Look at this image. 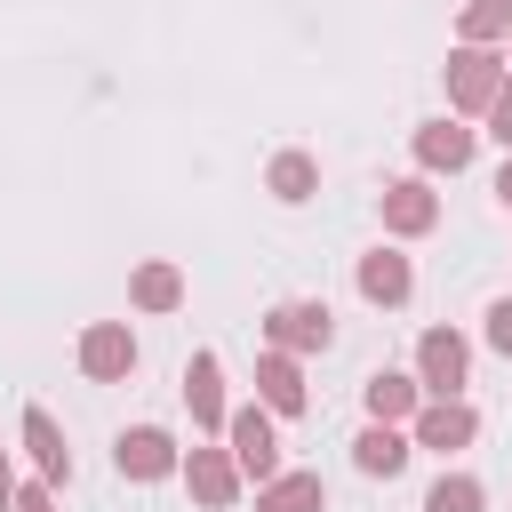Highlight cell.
Instances as JSON below:
<instances>
[{"label": "cell", "instance_id": "cell-1", "mask_svg": "<svg viewBox=\"0 0 512 512\" xmlns=\"http://www.w3.org/2000/svg\"><path fill=\"white\" fill-rule=\"evenodd\" d=\"M264 344H272V352H288V360L328 352V344H336V312H328L320 296H288V304H272V312H264Z\"/></svg>", "mask_w": 512, "mask_h": 512}, {"label": "cell", "instance_id": "cell-2", "mask_svg": "<svg viewBox=\"0 0 512 512\" xmlns=\"http://www.w3.org/2000/svg\"><path fill=\"white\" fill-rule=\"evenodd\" d=\"M224 448H232V464H240V480H280V432H272V408L264 400H248V408H232L224 416Z\"/></svg>", "mask_w": 512, "mask_h": 512}, {"label": "cell", "instance_id": "cell-3", "mask_svg": "<svg viewBox=\"0 0 512 512\" xmlns=\"http://www.w3.org/2000/svg\"><path fill=\"white\" fill-rule=\"evenodd\" d=\"M464 376H472V344L456 328H424L416 336V384H424V400H464Z\"/></svg>", "mask_w": 512, "mask_h": 512}, {"label": "cell", "instance_id": "cell-4", "mask_svg": "<svg viewBox=\"0 0 512 512\" xmlns=\"http://www.w3.org/2000/svg\"><path fill=\"white\" fill-rule=\"evenodd\" d=\"M496 88H504L496 48H448V112H488Z\"/></svg>", "mask_w": 512, "mask_h": 512}, {"label": "cell", "instance_id": "cell-5", "mask_svg": "<svg viewBox=\"0 0 512 512\" xmlns=\"http://www.w3.org/2000/svg\"><path fill=\"white\" fill-rule=\"evenodd\" d=\"M72 360H80V376H88V384H120V376L136 368V336H128V320H88Z\"/></svg>", "mask_w": 512, "mask_h": 512}, {"label": "cell", "instance_id": "cell-6", "mask_svg": "<svg viewBox=\"0 0 512 512\" xmlns=\"http://www.w3.org/2000/svg\"><path fill=\"white\" fill-rule=\"evenodd\" d=\"M408 440L432 448V456H456V448L480 440V416H472V400H424V408L408 416Z\"/></svg>", "mask_w": 512, "mask_h": 512}, {"label": "cell", "instance_id": "cell-7", "mask_svg": "<svg viewBox=\"0 0 512 512\" xmlns=\"http://www.w3.org/2000/svg\"><path fill=\"white\" fill-rule=\"evenodd\" d=\"M112 464H120V480H168V472L184 464V448H176V432H160V424H136V432H120Z\"/></svg>", "mask_w": 512, "mask_h": 512}, {"label": "cell", "instance_id": "cell-8", "mask_svg": "<svg viewBox=\"0 0 512 512\" xmlns=\"http://www.w3.org/2000/svg\"><path fill=\"white\" fill-rule=\"evenodd\" d=\"M432 224H440V192H432L424 176L384 184V232H392V240H424Z\"/></svg>", "mask_w": 512, "mask_h": 512}, {"label": "cell", "instance_id": "cell-9", "mask_svg": "<svg viewBox=\"0 0 512 512\" xmlns=\"http://www.w3.org/2000/svg\"><path fill=\"white\" fill-rule=\"evenodd\" d=\"M176 472H184L192 504H208V512H224V504H232V496L248 488V480H240V464H232V448H192V456H184Z\"/></svg>", "mask_w": 512, "mask_h": 512}, {"label": "cell", "instance_id": "cell-10", "mask_svg": "<svg viewBox=\"0 0 512 512\" xmlns=\"http://www.w3.org/2000/svg\"><path fill=\"white\" fill-rule=\"evenodd\" d=\"M352 280H360V296H368L376 312H392V304H408V296H416V264H408L400 248H368Z\"/></svg>", "mask_w": 512, "mask_h": 512}, {"label": "cell", "instance_id": "cell-11", "mask_svg": "<svg viewBox=\"0 0 512 512\" xmlns=\"http://www.w3.org/2000/svg\"><path fill=\"white\" fill-rule=\"evenodd\" d=\"M416 168H424V176L472 168V128H464V120H424V128H416Z\"/></svg>", "mask_w": 512, "mask_h": 512}, {"label": "cell", "instance_id": "cell-12", "mask_svg": "<svg viewBox=\"0 0 512 512\" xmlns=\"http://www.w3.org/2000/svg\"><path fill=\"white\" fill-rule=\"evenodd\" d=\"M256 400H264L272 416H304V408H312V392H304V360L264 352V360H256Z\"/></svg>", "mask_w": 512, "mask_h": 512}, {"label": "cell", "instance_id": "cell-13", "mask_svg": "<svg viewBox=\"0 0 512 512\" xmlns=\"http://www.w3.org/2000/svg\"><path fill=\"white\" fill-rule=\"evenodd\" d=\"M184 400H192V424H200V432H224L232 400H224V360H216V352H192V368H184Z\"/></svg>", "mask_w": 512, "mask_h": 512}, {"label": "cell", "instance_id": "cell-14", "mask_svg": "<svg viewBox=\"0 0 512 512\" xmlns=\"http://www.w3.org/2000/svg\"><path fill=\"white\" fill-rule=\"evenodd\" d=\"M360 400H368V424H400V432H408V416L424 408V384L400 376V368H376V376L360 384Z\"/></svg>", "mask_w": 512, "mask_h": 512}, {"label": "cell", "instance_id": "cell-15", "mask_svg": "<svg viewBox=\"0 0 512 512\" xmlns=\"http://www.w3.org/2000/svg\"><path fill=\"white\" fill-rule=\"evenodd\" d=\"M24 456H32V472H40L48 488H64V480H72V448H64V432H56V416H48V408H24Z\"/></svg>", "mask_w": 512, "mask_h": 512}, {"label": "cell", "instance_id": "cell-16", "mask_svg": "<svg viewBox=\"0 0 512 512\" xmlns=\"http://www.w3.org/2000/svg\"><path fill=\"white\" fill-rule=\"evenodd\" d=\"M408 456H416V440H408L400 424H368V432L352 440V464H360L368 480H392V472H408Z\"/></svg>", "mask_w": 512, "mask_h": 512}, {"label": "cell", "instance_id": "cell-17", "mask_svg": "<svg viewBox=\"0 0 512 512\" xmlns=\"http://www.w3.org/2000/svg\"><path fill=\"white\" fill-rule=\"evenodd\" d=\"M128 304H136V312H176V304H184V272H176L168 256H144V264L128 272Z\"/></svg>", "mask_w": 512, "mask_h": 512}, {"label": "cell", "instance_id": "cell-18", "mask_svg": "<svg viewBox=\"0 0 512 512\" xmlns=\"http://www.w3.org/2000/svg\"><path fill=\"white\" fill-rule=\"evenodd\" d=\"M264 192H272L280 208H304V200L320 192V160H312V152H272V168H264Z\"/></svg>", "mask_w": 512, "mask_h": 512}, {"label": "cell", "instance_id": "cell-19", "mask_svg": "<svg viewBox=\"0 0 512 512\" xmlns=\"http://www.w3.org/2000/svg\"><path fill=\"white\" fill-rule=\"evenodd\" d=\"M256 512H328V488H320V472H280L256 488Z\"/></svg>", "mask_w": 512, "mask_h": 512}, {"label": "cell", "instance_id": "cell-20", "mask_svg": "<svg viewBox=\"0 0 512 512\" xmlns=\"http://www.w3.org/2000/svg\"><path fill=\"white\" fill-rule=\"evenodd\" d=\"M512 32V0H464L456 16V48H496Z\"/></svg>", "mask_w": 512, "mask_h": 512}, {"label": "cell", "instance_id": "cell-21", "mask_svg": "<svg viewBox=\"0 0 512 512\" xmlns=\"http://www.w3.org/2000/svg\"><path fill=\"white\" fill-rule=\"evenodd\" d=\"M424 512H488V488H480L472 472H440V480L424 488Z\"/></svg>", "mask_w": 512, "mask_h": 512}, {"label": "cell", "instance_id": "cell-22", "mask_svg": "<svg viewBox=\"0 0 512 512\" xmlns=\"http://www.w3.org/2000/svg\"><path fill=\"white\" fill-rule=\"evenodd\" d=\"M480 120H488V136H496V144L512 152V72H504V88L488 96V112H480Z\"/></svg>", "mask_w": 512, "mask_h": 512}, {"label": "cell", "instance_id": "cell-23", "mask_svg": "<svg viewBox=\"0 0 512 512\" xmlns=\"http://www.w3.org/2000/svg\"><path fill=\"white\" fill-rule=\"evenodd\" d=\"M488 344L512 360V296H496V304H488Z\"/></svg>", "mask_w": 512, "mask_h": 512}, {"label": "cell", "instance_id": "cell-24", "mask_svg": "<svg viewBox=\"0 0 512 512\" xmlns=\"http://www.w3.org/2000/svg\"><path fill=\"white\" fill-rule=\"evenodd\" d=\"M8 512H56V488L48 480H16V504Z\"/></svg>", "mask_w": 512, "mask_h": 512}, {"label": "cell", "instance_id": "cell-25", "mask_svg": "<svg viewBox=\"0 0 512 512\" xmlns=\"http://www.w3.org/2000/svg\"><path fill=\"white\" fill-rule=\"evenodd\" d=\"M16 504V472H8V448H0V512Z\"/></svg>", "mask_w": 512, "mask_h": 512}, {"label": "cell", "instance_id": "cell-26", "mask_svg": "<svg viewBox=\"0 0 512 512\" xmlns=\"http://www.w3.org/2000/svg\"><path fill=\"white\" fill-rule=\"evenodd\" d=\"M496 200L512 208V152H504V168H496Z\"/></svg>", "mask_w": 512, "mask_h": 512}, {"label": "cell", "instance_id": "cell-27", "mask_svg": "<svg viewBox=\"0 0 512 512\" xmlns=\"http://www.w3.org/2000/svg\"><path fill=\"white\" fill-rule=\"evenodd\" d=\"M504 40H512V32H504Z\"/></svg>", "mask_w": 512, "mask_h": 512}]
</instances>
